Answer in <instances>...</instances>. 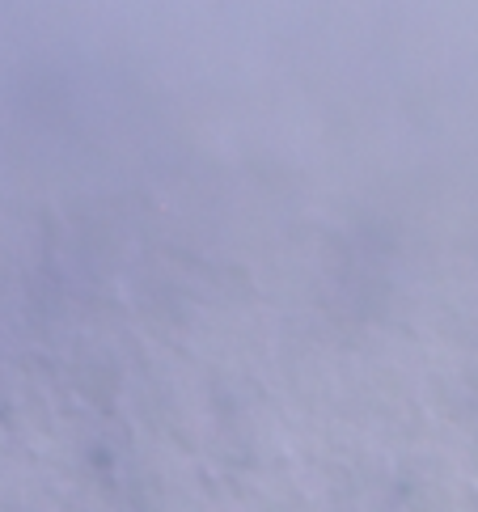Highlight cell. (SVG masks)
<instances>
[{"label":"cell","instance_id":"1","mask_svg":"<svg viewBox=\"0 0 478 512\" xmlns=\"http://www.w3.org/2000/svg\"><path fill=\"white\" fill-rule=\"evenodd\" d=\"M204 496L195 453H182L153 432L132 441L115 462V500L123 512H191Z\"/></svg>","mask_w":478,"mask_h":512},{"label":"cell","instance_id":"2","mask_svg":"<svg viewBox=\"0 0 478 512\" xmlns=\"http://www.w3.org/2000/svg\"><path fill=\"white\" fill-rule=\"evenodd\" d=\"M402 512H466V474L440 449H415L394 474Z\"/></svg>","mask_w":478,"mask_h":512},{"label":"cell","instance_id":"3","mask_svg":"<svg viewBox=\"0 0 478 512\" xmlns=\"http://www.w3.org/2000/svg\"><path fill=\"white\" fill-rule=\"evenodd\" d=\"M51 512H123V504L98 487H72L51 504Z\"/></svg>","mask_w":478,"mask_h":512},{"label":"cell","instance_id":"4","mask_svg":"<svg viewBox=\"0 0 478 512\" xmlns=\"http://www.w3.org/2000/svg\"><path fill=\"white\" fill-rule=\"evenodd\" d=\"M191 512H246L242 500H229V496H204Z\"/></svg>","mask_w":478,"mask_h":512}]
</instances>
